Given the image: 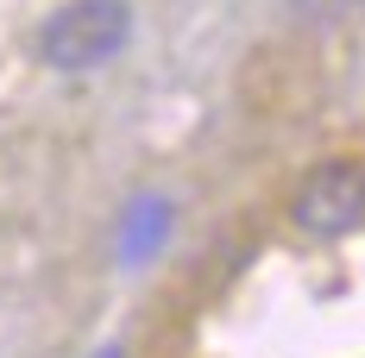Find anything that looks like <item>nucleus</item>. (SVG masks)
Masks as SVG:
<instances>
[{
  "instance_id": "f257e3e1",
  "label": "nucleus",
  "mask_w": 365,
  "mask_h": 358,
  "mask_svg": "<svg viewBox=\"0 0 365 358\" xmlns=\"http://www.w3.org/2000/svg\"><path fill=\"white\" fill-rule=\"evenodd\" d=\"M133 38V6L126 0H70L38 26V57L51 70H101Z\"/></svg>"
},
{
  "instance_id": "f03ea898",
  "label": "nucleus",
  "mask_w": 365,
  "mask_h": 358,
  "mask_svg": "<svg viewBox=\"0 0 365 358\" xmlns=\"http://www.w3.org/2000/svg\"><path fill=\"white\" fill-rule=\"evenodd\" d=\"M290 226L302 239H346L365 226V164L359 157H328L290 195Z\"/></svg>"
}]
</instances>
